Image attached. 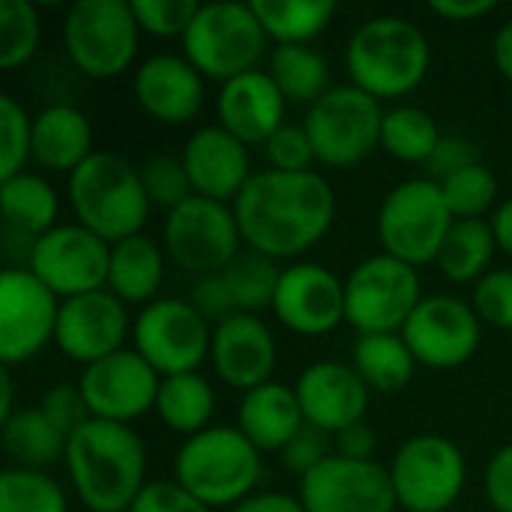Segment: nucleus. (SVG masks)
I'll list each match as a JSON object with an SVG mask.
<instances>
[{
	"label": "nucleus",
	"instance_id": "3c124183",
	"mask_svg": "<svg viewBox=\"0 0 512 512\" xmlns=\"http://www.w3.org/2000/svg\"><path fill=\"white\" fill-rule=\"evenodd\" d=\"M477 162H480V153H477V147L468 138H462V135H444L441 144L435 147V153L429 156V162L423 168H426V177L429 180L444 183L447 177H453V174H459V171H465V168H471Z\"/></svg>",
	"mask_w": 512,
	"mask_h": 512
},
{
	"label": "nucleus",
	"instance_id": "6ab92c4d",
	"mask_svg": "<svg viewBox=\"0 0 512 512\" xmlns=\"http://www.w3.org/2000/svg\"><path fill=\"white\" fill-rule=\"evenodd\" d=\"M273 315L297 336H327L345 321V279L315 261L282 267Z\"/></svg>",
	"mask_w": 512,
	"mask_h": 512
},
{
	"label": "nucleus",
	"instance_id": "13d9d810",
	"mask_svg": "<svg viewBox=\"0 0 512 512\" xmlns=\"http://www.w3.org/2000/svg\"><path fill=\"white\" fill-rule=\"evenodd\" d=\"M489 222H492V231L498 240V252H504L512 261V195L498 204V210L492 213Z\"/></svg>",
	"mask_w": 512,
	"mask_h": 512
},
{
	"label": "nucleus",
	"instance_id": "de8ad7c7",
	"mask_svg": "<svg viewBox=\"0 0 512 512\" xmlns=\"http://www.w3.org/2000/svg\"><path fill=\"white\" fill-rule=\"evenodd\" d=\"M330 456H333V453H330V435L321 432V429H315V426H309V423H306V426L288 441V447L279 453L282 465H285L291 474H297L300 480H303L309 471H315L318 465H324Z\"/></svg>",
	"mask_w": 512,
	"mask_h": 512
},
{
	"label": "nucleus",
	"instance_id": "dca6fc26",
	"mask_svg": "<svg viewBox=\"0 0 512 512\" xmlns=\"http://www.w3.org/2000/svg\"><path fill=\"white\" fill-rule=\"evenodd\" d=\"M480 324L483 321L471 303L450 294H432L420 300L402 327V339L408 342L417 366L447 372L465 366L477 354L483 339Z\"/></svg>",
	"mask_w": 512,
	"mask_h": 512
},
{
	"label": "nucleus",
	"instance_id": "c85d7f7f",
	"mask_svg": "<svg viewBox=\"0 0 512 512\" xmlns=\"http://www.w3.org/2000/svg\"><path fill=\"white\" fill-rule=\"evenodd\" d=\"M0 213L3 228L39 240L60 225V198L42 174L24 171L0 183Z\"/></svg>",
	"mask_w": 512,
	"mask_h": 512
},
{
	"label": "nucleus",
	"instance_id": "b1692460",
	"mask_svg": "<svg viewBox=\"0 0 512 512\" xmlns=\"http://www.w3.org/2000/svg\"><path fill=\"white\" fill-rule=\"evenodd\" d=\"M192 192L210 201L234 204V198L243 192V186L252 180V159L249 147L237 141L228 129L219 123L201 126L189 135L183 153H180Z\"/></svg>",
	"mask_w": 512,
	"mask_h": 512
},
{
	"label": "nucleus",
	"instance_id": "473e14b6",
	"mask_svg": "<svg viewBox=\"0 0 512 512\" xmlns=\"http://www.w3.org/2000/svg\"><path fill=\"white\" fill-rule=\"evenodd\" d=\"M498 252V240L489 219H462L453 222L435 264L438 270L459 285H477L489 270Z\"/></svg>",
	"mask_w": 512,
	"mask_h": 512
},
{
	"label": "nucleus",
	"instance_id": "f8f14e48",
	"mask_svg": "<svg viewBox=\"0 0 512 512\" xmlns=\"http://www.w3.org/2000/svg\"><path fill=\"white\" fill-rule=\"evenodd\" d=\"M162 246L168 258L195 279L225 273L231 261L243 252L234 207L192 195L165 216Z\"/></svg>",
	"mask_w": 512,
	"mask_h": 512
},
{
	"label": "nucleus",
	"instance_id": "4c0bfd02",
	"mask_svg": "<svg viewBox=\"0 0 512 512\" xmlns=\"http://www.w3.org/2000/svg\"><path fill=\"white\" fill-rule=\"evenodd\" d=\"M0 512H69V498L48 471L12 465L0 471Z\"/></svg>",
	"mask_w": 512,
	"mask_h": 512
},
{
	"label": "nucleus",
	"instance_id": "f704fd0d",
	"mask_svg": "<svg viewBox=\"0 0 512 512\" xmlns=\"http://www.w3.org/2000/svg\"><path fill=\"white\" fill-rule=\"evenodd\" d=\"M252 9L276 45H309L336 18L333 0H252Z\"/></svg>",
	"mask_w": 512,
	"mask_h": 512
},
{
	"label": "nucleus",
	"instance_id": "37998d69",
	"mask_svg": "<svg viewBox=\"0 0 512 512\" xmlns=\"http://www.w3.org/2000/svg\"><path fill=\"white\" fill-rule=\"evenodd\" d=\"M198 9V0H132L141 33H150L156 39H183Z\"/></svg>",
	"mask_w": 512,
	"mask_h": 512
},
{
	"label": "nucleus",
	"instance_id": "c03bdc74",
	"mask_svg": "<svg viewBox=\"0 0 512 512\" xmlns=\"http://www.w3.org/2000/svg\"><path fill=\"white\" fill-rule=\"evenodd\" d=\"M471 306L483 324L512 330V267L489 270L471 291Z\"/></svg>",
	"mask_w": 512,
	"mask_h": 512
},
{
	"label": "nucleus",
	"instance_id": "ea45409f",
	"mask_svg": "<svg viewBox=\"0 0 512 512\" xmlns=\"http://www.w3.org/2000/svg\"><path fill=\"white\" fill-rule=\"evenodd\" d=\"M441 192H444V201L453 213L456 222L462 219H483L489 210L495 213V201H498V177L492 168H486L483 162L447 177L441 183Z\"/></svg>",
	"mask_w": 512,
	"mask_h": 512
},
{
	"label": "nucleus",
	"instance_id": "cd10ccee",
	"mask_svg": "<svg viewBox=\"0 0 512 512\" xmlns=\"http://www.w3.org/2000/svg\"><path fill=\"white\" fill-rule=\"evenodd\" d=\"M165 279V246H159L147 234L126 237L120 243H111V261H108V291L123 300L126 306H150L159 300V288Z\"/></svg>",
	"mask_w": 512,
	"mask_h": 512
},
{
	"label": "nucleus",
	"instance_id": "6e6d98bb",
	"mask_svg": "<svg viewBox=\"0 0 512 512\" xmlns=\"http://www.w3.org/2000/svg\"><path fill=\"white\" fill-rule=\"evenodd\" d=\"M228 512H306L297 495L285 492H255Z\"/></svg>",
	"mask_w": 512,
	"mask_h": 512
},
{
	"label": "nucleus",
	"instance_id": "a878e982",
	"mask_svg": "<svg viewBox=\"0 0 512 512\" xmlns=\"http://www.w3.org/2000/svg\"><path fill=\"white\" fill-rule=\"evenodd\" d=\"M306 426L294 387L270 381L243 393L237 408V429L258 453H282L288 441Z\"/></svg>",
	"mask_w": 512,
	"mask_h": 512
},
{
	"label": "nucleus",
	"instance_id": "58836bf2",
	"mask_svg": "<svg viewBox=\"0 0 512 512\" xmlns=\"http://www.w3.org/2000/svg\"><path fill=\"white\" fill-rule=\"evenodd\" d=\"M42 21L30 0H0V69L12 72L39 48Z\"/></svg>",
	"mask_w": 512,
	"mask_h": 512
},
{
	"label": "nucleus",
	"instance_id": "9d476101",
	"mask_svg": "<svg viewBox=\"0 0 512 512\" xmlns=\"http://www.w3.org/2000/svg\"><path fill=\"white\" fill-rule=\"evenodd\" d=\"M420 300L417 267L378 252L363 258L345 279V324L360 336L402 333Z\"/></svg>",
	"mask_w": 512,
	"mask_h": 512
},
{
	"label": "nucleus",
	"instance_id": "0eeeda50",
	"mask_svg": "<svg viewBox=\"0 0 512 512\" xmlns=\"http://www.w3.org/2000/svg\"><path fill=\"white\" fill-rule=\"evenodd\" d=\"M60 42L81 75L111 81L132 69L141 27L126 0H78L63 12Z\"/></svg>",
	"mask_w": 512,
	"mask_h": 512
},
{
	"label": "nucleus",
	"instance_id": "c756f323",
	"mask_svg": "<svg viewBox=\"0 0 512 512\" xmlns=\"http://www.w3.org/2000/svg\"><path fill=\"white\" fill-rule=\"evenodd\" d=\"M0 444L15 468L45 471L66 459L69 438L42 414L39 405L18 408L12 417L0 423Z\"/></svg>",
	"mask_w": 512,
	"mask_h": 512
},
{
	"label": "nucleus",
	"instance_id": "a19ab883",
	"mask_svg": "<svg viewBox=\"0 0 512 512\" xmlns=\"http://www.w3.org/2000/svg\"><path fill=\"white\" fill-rule=\"evenodd\" d=\"M33 159V117L24 105L3 93L0 96V183L24 174V165Z\"/></svg>",
	"mask_w": 512,
	"mask_h": 512
},
{
	"label": "nucleus",
	"instance_id": "bb28decb",
	"mask_svg": "<svg viewBox=\"0 0 512 512\" xmlns=\"http://www.w3.org/2000/svg\"><path fill=\"white\" fill-rule=\"evenodd\" d=\"M93 123L90 117L66 102H54L33 114V162L54 171L72 174L93 156Z\"/></svg>",
	"mask_w": 512,
	"mask_h": 512
},
{
	"label": "nucleus",
	"instance_id": "4d7b16f0",
	"mask_svg": "<svg viewBox=\"0 0 512 512\" xmlns=\"http://www.w3.org/2000/svg\"><path fill=\"white\" fill-rule=\"evenodd\" d=\"M492 60H495V69L501 72V78L512 84V18L510 21H504V24L495 30V39H492Z\"/></svg>",
	"mask_w": 512,
	"mask_h": 512
},
{
	"label": "nucleus",
	"instance_id": "8fccbe9b",
	"mask_svg": "<svg viewBox=\"0 0 512 512\" xmlns=\"http://www.w3.org/2000/svg\"><path fill=\"white\" fill-rule=\"evenodd\" d=\"M189 303L195 306V312L210 327H219L222 321H228L231 315L240 312L222 273L219 276H198L195 285H192V291H189Z\"/></svg>",
	"mask_w": 512,
	"mask_h": 512
},
{
	"label": "nucleus",
	"instance_id": "5701e85b",
	"mask_svg": "<svg viewBox=\"0 0 512 512\" xmlns=\"http://www.w3.org/2000/svg\"><path fill=\"white\" fill-rule=\"evenodd\" d=\"M204 75L183 54H150L135 66L132 96L138 108L165 126H183L204 108Z\"/></svg>",
	"mask_w": 512,
	"mask_h": 512
},
{
	"label": "nucleus",
	"instance_id": "1a4fd4ad",
	"mask_svg": "<svg viewBox=\"0 0 512 512\" xmlns=\"http://www.w3.org/2000/svg\"><path fill=\"white\" fill-rule=\"evenodd\" d=\"M384 105L354 84L330 87L303 117L315 159L327 168H354L381 147Z\"/></svg>",
	"mask_w": 512,
	"mask_h": 512
},
{
	"label": "nucleus",
	"instance_id": "4468645a",
	"mask_svg": "<svg viewBox=\"0 0 512 512\" xmlns=\"http://www.w3.org/2000/svg\"><path fill=\"white\" fill-rule=\"evenodd\" d=\"M111 243L90 228L72 222L57 225L36 240L27 270L51 288L60 300L105 291L108 285Z\"/></svg>",
	"mask_w": 512,
	"mask_h": 512
},
{
	"label": "nucleus",
	"instance_id": "864d4df0",
	"mask_svg": "<svg viewBox=\"0 0 512 512\" xmlns=\"http://www.w3.org/2000/svg\"><path fill=\"white\" fill-rule=\"evenodd\" d=\"M375 450H378V438H375V429L366 420L354 423V426H348V429H342L336 435V456H342V459L375 462Z\"/></svg>",
	"mask_w": 512,
	"mask_h": 512
},
{
	"label": "nucleus",
	"instance_id": "2eb2a0df",
	"mask_svg": "<svg viewBox=\"0 0 512 512\" xmlns=\"http://www.w3.org/2000/svg\"><path fill=\"white\" fill-rule=\"evenodd\" d=\"M60 303L27 267H6L0 273V360L6 369L33 360L54 342Z\"/></svg>",
	"mask_w": 512,
	"mask_h": 512
},
{
	"label": "nucleus",
	"instance_id": "7c9ffc66",
	"mask_svg": "<svg viewBox=\"0 0 512 512\" xmlns=\"http://www.w3.org/2000/svg\"><path fill=\"white\" fill-rule=\"evenodd\" d=\"M153 411L162 420V426H168L183 438H192L213 426L210 420L216 411V390L201 372L171 375L162 378Z\"/></svg>",
	"mask_w": 512,
	"mask_h": 512
},
{
	"label": "nucleus",
	"instance_id": "20e7f679",
	"mask_svg": "<svg viewBox=\"0 0 512 512\" xmlns=\"http://www.w3.org/2000/svg\"><path fill=\"white\" fill-rule=\"evenodd\" d=\"M69 207L75 222L108 243L144 234L150 219V198L144 192L138 165L114 150H96L78 171L69 174Z\"/></svg>",
	"mask_w": 512,
	"mask_h": 512
},
{
	"label": "nucleus",
	"instance_id": "c9c22d12",
	"mask_svg": "<svg viewBox=\"0 0 512 512\" xmlns=\"http://www.w3.org/2000/svg\"><path fill=\"white\" fill-rule=\"evenodd\" d=\"M441 129L435 117L420 105H396L387 108L381 123V150L399 162L426 165L435 147L441 144Z\"/></svg>",
	"mask_w": 512,
	"mask_h": 512
},
{
	"label": "nucleus",
	"instance_id": "ddd939ff",
	"mask_svg": "<svg viewBox=\"0 0 512 512\" xmlns=\"http://www.w3.org/2000/svg\"><path fill=\"white\" fill-rule=\"evenodd\" d=\"M213 327L189 300L159 297L132 321V348L162 375L198 372L210 360Z\"/></svg>",
	"mask_w": 512,
	"mask_h": 512
},
{
	"label": "nucleus",
	"instance_id": "f257e3e1",
	"mask_svg": "<svg viewBox=\"0 0 512 512\" xmlns=\"http://www.w3.org/2000/svg\"><path fill=\"white\" fill-rule=\"evenodd\" d=\"M243 246L273 261L300 258L318 246L336 219V192L318 171H255L234 198Z\"/></svg>",
	"mask_w": 512,
	"mask_h": 512
},
{
	"label": "nucleus",
	"instance_id": "72a5a7b5",
	"mask_svg": "<svg viewBox=\"0 0 512 512\" xmlns=\"http://www.w3.org/2000/svg\"><path fill=\"white\" fill-rule=\"evenodd\" d=\"M267 75L294 105H315L330 84V63L312 45H276L267 60Z\"/></svg>",
	"mask_w": 512,
	"mask_h": 512
},
{
	"label": "nucleus",
	"instance_id": "aec40b11",
	"mask_svg": "<svg viewBox=\"0 0 512 512\" xmlns=\"http://www.w3.org/2000/svg\"><path fill=\"white\" fill-rule=\"evenodd\" d=\"M126 336H132L126 303L117 300L108 288L60 303L54 345L72 363H81V366L99 363L123 351Z\"/></svg>",
	"mask_w": 512,
	"mask_h": 512
},
{
	"label": "nucleus",
	"instance_id": "6e6552de",
	"mask_svg": "<svg viewBox=\"0 0 512 512\" xmlns=\"http://www.w3.org/2000/svg\"><path fill=\"white\" fill-rule=\"evenodd\" d=\"M453 222L441 183L411 177L384 195L375 228L381 252L420 270L423 264H435Z\"/></svg>",
	"mask_w": 512,
	"mask_h": 512
},
{
	"label": "nucleus",
	"instance_id": "393cba45",
	"mask_svg": "<svg viewBox=\"0 0 512 512\" xmlns=\"http://www.w3.org/2000/svg\"><path fill=\"white\" fill-rule=\"evenodd\" d=\"M285 108H288L285 96L279 93V87L264 69L225 81L216 96L219 126L228 129L246 147H255V144L264 147L270 135L288 123Z\"/></svg>",
	"mask_w": 512,
	"mask_h": 512
},
{
	"label": "nucleus",
	"instance_id": "79ce46f5",
	"mask_svg": "<svg viewBox=\"0 0 512 512\" xmlns=\"http://www.w3.org/2000/svg\"><path fill=\"white\" fill-rule=\"evenodd\" d=\"M138 174H141V183H144L150 204L162 207L165 213H171L174 207H180L183 201H189L195 195L180 156L153 153L144 162H138Z\"/></svg>",
	"mask_w": 512,
	"mask_h": 512
},
{
	"label": "nucleus",
	"instance_id": "2f4dec72",
	"mask_svg": "<svg viewBox=\"0 0 512 512\" xmlns=\"http://www.w3.org/2000/svg\"><path fill=\"white\" fill-rule=\"evenodd\" d=\"M351 366L366 381L369 390L399 393L411 384L417 360L402 339V333H375L360 336L351 351Z\"/></svg>",
	"mask_w": 512,
	"mask_h": 512
},
{
	"label": "nucleus",
	"instance_id": "412c9836",
	"mask_svg": "<svg viewBox=\"0 0 512 512\" xmlns=\"http://www.w3.org/2000/svg\"><path fill=\"white\" fill-rule=\"evenodd\" d=\"M294 393L306 423L333 438L342 429L363 423L369 408V387L351 363L318 360L306 366L294 381Z\"/></svg>",
	"mask_w": 512,
	"mask_h": 512
},
{
	"label": "nucleus",
	"instance_id": "e433bc0d",
	"mask_svg": "<svg viewBox=\"0 0 512 512\" xmlns=\"http://www.w3.org/2000/svg\"><path fill=\"white\" fill-rule=\"evenodd\" d=\"M222 276L240 312L258 315L264 309H273V297H276L279 276H282V267L273 258L243 249Z\"/></svg>",
	"mask_w": 512,
	"mask_h": 512
},
{
	"label": "nucleus",
	"instance_id": "9b49d317",
	"mask_svg": "<svg viewBox=\"0 0 512 512\" xmlns=\"http://www.w3.org/2000/svg\"><path fill=\"white\" fill-rule=\"evenodd\" d=\"M387 471L396 504L405 512H447L468 483L465 453L450 438L432 432L408 438Z\"/></svg>",
	"mask_w": 512,
	"mask_h": 512
},
{
	"label": "nucleus",
	"instance_id": "603ef678",
	"mask_svg": "<svg viewBox=\"0 0 512 512\" xmlns=\"http://www.w3.org/2000/svg\"><path fill=\"white\" fill-rule=\"evenodd\" d=\"M483 489L492 510L512 512V444H504L501 450L492 453L483 474Z\"/></svg>",
	"mask_w": 512,
	"mask_h": 512
},
{
	"label": "nucleus",
	"instance_id": "423d86ee",
	"mask_svg": "<svg viewBox=\"0 0 512 512\" xmlns=\"http://www.w3.org/2000/svg\"><path fill=\"white\" fill-rule=\"evenodd\" d=\"M180 45L183 57L204 78L225 84L237 75L261 69L270 36L264 33L252 3L216 0L201 3Z\"/></svg>",
	"mask_w": 512,
	"mask_h": 512
},
{
	"label": "nucleus",
	"instance_id": "7ed1b4c3",
	"mask_svg": "<svg viewBox=\"0 0 512 512\" xmlns=\"http://www.w3.org/2000/svg\"><path fill=\"white\" fill-rule=\"evenodd\" d=\"M345 69L354 87L378 102L414 93L432 69V45L405 15L366 18L345 45Z\"/></svg>",
	"mask_w": 512,
	"mask_h": 512
},
{
	"label": "nucleus",
	"instance_id": "09e8293b",
	"mask_svg": "<svg viewBox=\"0 0 512 512\" xmlns=\"http://www.w3.org/2000/svg\"><path fill=\"white\" fill-rule=\"evenodd\" d=\"M129 512H213L177 480H150Z\"/></svg>",
	"mask_w": 512,
	"mask_h": 512
},
{
	"label": "nucleus",
	"instance_id": "a18cd8bd",
	"mask_svg": "<svg viewBox=\"0 0 512 512\" xmlns=\"http://www.w3.org/2000/svg\"><path fill=\"white\" fill-rule=\"evenodd\" d=\"M267 162L273 171H285V174H306L312 171L315 159V147L312 138L306 132V126L300 123H285L282 129H276L270 135V141L264 144Z\"/></svg>",
	"mask_w": 512,
	"mask_h": 512
},
{
	"label": "nucleus",
	"instance_id": "39448f33",
	"mask_svg": "<svg viewBox=\"0 0 512 512\" xmlns=\"http://www.w3.org/2000/svg\"><path fill=\"white\" fill-rule=\"evenodd\" d=\"M261 474V453L237 426H210L186 438L174 456V480L213 512L255 495Z\"/></svg>",
	"mask_w": 512,
	"mask_h": 512
},
{
	"label": "nucleus",
	"instance_id": "bf43d9fd",
	"mask_svg": "<svg viewBox=\"0 0 512 512\" xmlns=\"http://www.w3.org/2000/svg\"><path fill=\"white\" fill-rule=\"evenodd\" d=\"M18 408L12 405V369H6L3 366V372H0V423L6 420V417H12Z\"/></svg>",
	"mask_w": 512,
	"mask_h": 512
},
{
	"label": "nucleus",
	"instance_id": "f03ea898",
	"mask_svg": "<svg viewBox=\"0 0 512 512\" xmlns=\"http://www.w3.org/2000/svg\"><path fill=\"white\" fill-rule=\"evenodd\" d=\"M66 474L84 510L129 512L147 480V447L132 426L90 420L69 435Z\"/></svg>",
	"mask_w": 512,
	"mask_h": 512
},
{
	"label": "nucleus",
	"instance_id": "f3484780",
	"mask_svg": "<svg viewBox=\"0 0 512 512\" xmlns=\"http://www.w3.org/2000/svg\"><path fill=\"white\" fill-rule=\"evenodd\" d=\"M159 384L162 375L135 348H123L99 363L84 366L78 378V390L90 417L123 426L156 408Z\"/></svg>",
	"mask_w": 512,
	"mask_h": 512
},
{
	"label": "nucleus",
	"instance_id": "a211bd4d",
	"mask_svg": "<svg viewBox=\"0 0 512 512\" xmlns=\"http://www.w3.org/2000/svg\"><path fill=\"white\" fill-rule=\"evenodd\" d=\"M297 498L306 512H396L399 507L384 465L336 453L300 480Z\"/></svg>",
	"mask_w": 512,
	"mask_h": 512
},
{
	"label": "nucleus",
	"instance_id": "4be33fe9",
	"mask_svg": "<svg viewBox=\"0 0 512 512\" xmlns=\"http://www.w3.org/2000/svg\"><path fill=\"white\" fill-rule=\"evenodd\" d=\"M276 357V336L258 315L237 312L219 327H213L210 363L216 378L231 390L249 393L261 384H270Z\"/></svg>",
	"mask_w": 512,
	"mask_h": 512
},
{
	"label": "nucleus",
	"instance_id": "5fc2aeb1",
	"mask_svg": "<svg viewBox=\"0 0 512 512\" xmlns=\"http://www.w3.org/2000/svg\"><path fill=\"white\" fill-rule=\"evenodd\" d=\"M495 9H498L495 0H432L429 3L432 15H438L444 21H453V24H468V21L486 18Z\"/></svg>",
	"mask_w": 512,
	"mask_h": 512
},
{
	"label": "nucleus",
	"instance_id": "49530a36",
	"mask_svg": "<svg viewBox=\"0 0 512 512\" xmlns=\"http://www.w3.org/2000/svg\"><path fill=\"white\" fill-rule=\"evenodd\" d=\"M39 408L42 414L69 438L72 432H78L84 423H90V411H87V402L78 390V384H57L51 390L42 393L39 399Z\"/></svg>",
	"mask_w": 512,
	"mask_h": 512
}]
</instances>
